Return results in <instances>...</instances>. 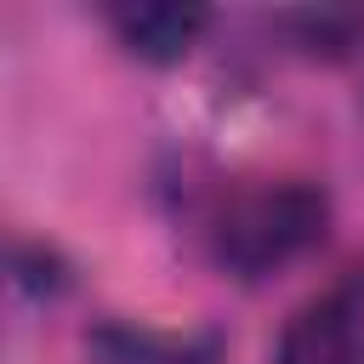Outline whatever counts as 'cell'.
<instances>
[{
    "instance_id": "obj_1",
    "label": "cell",
    "mask_w": 364,
    "mask_h": 364,
    "mask_svg": "<svg viewBox=\"0 0 364 364\" xmlns=\"http://www.w3.org/2000/svg\"><path fill=\"white\" fill-rule=\"evenodd\" d=\"M330 233V199L313 182H256L239 188L210 222V256L233 279H267Z\"/></svg>"
},
{
    "instance_id": "obj_2",
    "label": "cell",
    "mask_w": 364,
    "mask_h": 364,
    "mask_svg": "<svg viewBox=\"0 0 364 364\" xmlns=\"http://www.w3.org/2000/svg\"><path fill=\"white\" fill-rule=\"evenodd\" d=\"M273 364H364V290L336 284L301 301L279 330Z\"/></svg>"
},
{
    "instance_id": "obj_3",
    "label": "cell",
    "mask_w": 364,
    "mask_h": 364,
    "mask_svg": "<svg viewBox=\"0 0 364 364\" xmlns=\"http://www.w3.org/2000/svg\"><path fill=\"white\" fill-rule=\"evenodd\" d=\"M119 46L142 63H182L188 46L199 40L205 28V11L199 6H114L108 11Z\"/></svg>"
},
{
    "instance_id": "obj_4",
    "label": "cell",
    "mask_w": 364,
    "mask_h": 364,
    "mask_svg": "<svg viewBox=\"0 0 364 364\" xmlns=\"http://www.w3.org/2000/svg\"><path fill=\"white\" fill-rule=\"evenodd\" d=\"M91 364H216V336H165L148 324H97Z\"/></svg>"
}]
</instances>
